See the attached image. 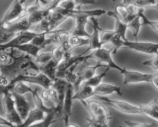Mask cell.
Returning a JSON list of instances; mask_svg holds the SVG:
<instances>
[{
  "instance_id": "7a4b0ae2",
  "label": "cell",
  "mask_w": 158,
  "mask_h": 127,
  "mask_svg": "<svg viewBox=\"0 0 158 127\" xmlns=\"http://www.w3.org/2000/svg\"><path fill=\"white\" fill-rule=\"evenodd\" d=\"M2 105L4 108L5 118L15 126H20L23 123L20 117L16 107L15 101L11 91H7L2 95Z\"/></svg>"
},
{
  "instance_id": "5bb4252c",
  "label": "cell",
  "mask_w": 158,
  "mask_h": 127,
  "mask_svg": "<svg viewBox=\"0 0 158 127\" xmlns=\"http://www.w3.org/2000/svg\"><path fill=\"white\" fill-rule=\"evenodd\" d=\"M95 96H106L117 94L119 96L123 95V91L121 88L116 85L110 84V83H102L97 87L94 88Z\"/></svg>"
},
{
  "instance_id": "4316f807",
  "label": "cell",
  "mask_w": 158,
  "mask_h": 127,
  "mask_svg": "<svg viewBox=\"0 0 158 127\" xmlns=\"http://www.w3.org/2000/svg\"><path fill=\"white\" fill-rule=\"evenodd\" d=\"M58 117H59V115L58 113H57L56 109V108L53 106L52 110L47 114L46 119H45L44 127H50L51 125L56 123V122L59 120Z\"/></svg>"
},
{
  "instance_id": "4fadbf2b",
  "label": "cell",
  "mask_w": 158,
  "mask_h": 127,
  "mask_svg": "<svg viewBox=\"0 0 158 127\" xmlns=\"http://www.w3.org/2000/svg\"><path fill=\"white\" fill-rule=\"evenodd\" d=\"M73 18L75 20V26L70 30L71 35L86 37L89 38L90 34L88 33L86 30V26L88 23V17L83 15H75Z\"/></svg>"
},
{
  "instance_id": "52a82bcc",
  "label": "cell",
  "mask_w": 158,
  "mask_h": 127,
  "mask_svg": "<svg viewBox=\"0 0 158 127\" xmlns=\"http://www.w3.org/2000/svg\"><path fill=\"white\" fill-rule=\"evenodd\" d=\"M122 74L123 75V84L131 85L141 83H151L156 73H143L138 71L128 70L126 68H124V70L122 72Z\"/></svg>"
},
{
  "instance_id": "7c38bea8",
  "label": "cell",
  "mask_w": 158,
  "mask_h": 127,
  "mask_svg": "<svg viewBox=\"0 0 158 127\" xmlns=\"http://www.w3.org/2000/svg\"><path fill=\"white\" fill-rule=\"evenodd\" d=\"M11 92H12V95L13 96L17 111H18L23 121H24L27 118L28 115L31 110L30 104L26 100L24 95H21V94H19L17 92H13V91H11Z\"/></svg>"
},
{
  "instance_id": "2e32d148",
  "label": "cell",
  "mask_w": 158,
  "mask_h": 127,
  "mask_svg": "<svg viewBox=\"0 0 158 127\" xmlns=\"http://www.w3.org/2000/svg\"><path fill=\"white\" fill-rule=\"evenodd\" d=\"M143 116L158 123V100L154 99L152 102L146 105H140Z\"/></svg>"
},
{
  "instance_id": "74e56055",
  "label": "cell",
  "mask_w": 158,
  "mask_h": 127,
  "mask_svg": "<svg viewBox=\"0 0 158 127\" xmlns=\"http://www.w3.org/2000/svg\"><path fill=\"white\" fill-rule=\"evenodd\" d=\"M135 0H123V4L129 5V4H134Z\"/></svg>"
},
{
  "instance_id": "cb8c5ba5",
  "label": "cell",
  "mask_w": 158,
  "mask_h": 127,
  "mask_svg": "<svg viewBox=\"0 0 158 127\" xmlns=\"http://www.w3.org/2000/svg\"><path fill=\"white\" fill-rule=\"evenodd\" d=\"M110 70V68L109 66H106V69L104 70V72H101L100 74H97V75H94V76L91 77L89 80H88L87 81L85 82V84L88 85L89 86H92V87L95 88L97 87V86H99L100 84H101L102 81H103V78L106 76L107 75V72Z\"/></svg>"
},
{
  "instance_id": "d6a6232c",
  "label": "cell",
  "mask_w": 158,
  "mask_h": 127,
  "mask_svg": "<svg viewBox=\"0 0 158 127\" xmlns=\"http://www.w3.org/2000/svg\"><path fill=\"white\" fill-rule=\"evenodd\" d=\"M77 4V8L80 9V7L83 5H96L97 2L96 0H74Z\"/></svg>"
},
{
  "instance_id": "44dd1931",
  "label": "cell",
  "mask_w": 158,
  "mask_h": 127,
  "mask_svg": "<svg viewBox=\"0 0 158 127\" xmlns=\"http://www.w3.org/2000/svg\"><path fill=\"white\" fill-rule=\"evenodd\" d=\"M9 90L13 91V92L21 94V95H25L26 93L32 94V92H34L35 89H32L30 86H28L26 83L19 81L15 82V83H13L9 85Z\"/></svg>"
},
{
  "instance_id": "1f68e13d",
  "label": "cell",
  "mask_w": 158,
  "mask_h": 127,
  "mask_svg": "<svg viewBox=\"0 0 158 127\" xmlns=\"http://www.w3.org/2000/svg\"><path fill=\"white\" fill-rule=\"evenodd\" d=\"M125 124L127 127H155V123H140L137 122H131L126 120Z\"/></svg>"
},
{
  "instance_id": "e575fe53",
  "label": "cell",
  "mask_w": 158,
  "mask_h": 127,
  "mask_svg": "<svg viewBox=\"0 0 158 127\" xmlns=\"http://www.w3.org/2000/svg\"><path fill=\"white\" fill-rule=\"evenodd\" d=\"M0 126H6L7 127H15V125L11 123L10 122L8 121L5 117H0Z\"/></svg>"
},
{
  "instance_id": "8d00e7d4",
  "label": "cell",
  "mask_w": 158,
  "mask_h": 127,
  "mask_svg": "<svg viewBox=\"0 0 158 127\" xmlns=\"http://www.w3.org/2000/svg\"><path fill=\"white\" fill-rule=\"evenodd\" d=\"M44 125H45V120H43V121L39 122V123H35V124H32L31 125V126H26V127H44ZM15 127H19V126H15Z\"/></svg>"
},
{
  "instance_id": "ab89813d",
  "label": "cell",
  "mask_w": 158,
  "mask_h": 127,
  "mask_svg": "<svg viewBox=\"0 0 158 127\" xmlns=\"http://www.w3.org/2000/svg\"><path fill=\"white\" fill-rule=\"evenodd\" d=\"M59 1H61V0H59Z\"/></svg>"
},
{
  "instance_id": "d4e9b609",
  "label": "cell",
  "mask_w": 158,
  "mask_h": 127,
  "mask_svg": "<svg viewBox=\"0 0 158 127\" xmlns=\"http://www.w3.org/2000/svg\"><path fill=\"white\" fill-rule=\"evenodd\" d=\"M126 40L123 39L122 37H120V35H117L115 33V35L112 37L110 40L109 43L108 44L111 46L113 50V54H117V52H118L119 49L121 47H124V43Z\"/></svg>"
},
{
  "instance_id": "ac0fdd59",
  "label": "cell",
  "mask_w": 158,
  "mask_h": 127,
  "mask_svg": "<svg viewBox=\"0 0 158 127\" xmlns=\"http://www.w3.org/2000/svg\"><path fill=\"white\" fill-rule=\"evenodd\" d=\"M60 62L57 61L55 59L52 58L50 61L48 62L43 66H40V72L44 73L45 75L47 76L48 77L51 79L52 80H55L56 78V72L58 66L60 65Z\"/></svg>"
},
{
  "instance_id": "d590c367",
  "label": "cell",
  "mask_w": 158,
  "mask_h": 127,
  "mask_svg": "<svg viewBox=\"0 0 158 127\" xmlns=\"http://www.w3.org/2000/svg\"><path fill=\"white\" fill-rule=\"evenodd\" d=\"M151 84L156 88V89H158V72L155 74L154 79H153L152 82H151Z\"/></svg>"
},
{
  "instance_id": "6da1fadb",
  "label": "cell",
  "mask_w": 158,
  "mask_h": 127,
  "mask_svg": "<svg viewBox=\"0 0 158 127\" xmlns=\"http://www.w3.org/2000/svg\"><path fill=\"white\" fill-rule=\"evenodd\" d=\"M82 103L89 113L92 120L99 123L109 125L112 117L104 105L95 100H92V101L86 100V101L82 102Z\"/></svg>"
},
{
  "instance_id": "f35d334b",
  "label": "cell",
  "mask_w": 158,
  "mask_h": 127,
  "mask_svg": "<svg viewBox=\"0 0 158 127\" xmlns=\"http://www.w3.org/2000/svg\"><path fill=\"white\" fill-rule=\"evenodd\" d=\"M67 127H78V126H77V125L74 124V123H69Z\"/></svg>"
},
{
  "instance_id": "9a60e30c",
  "label": "cell",
  "mask_w": 158,
  "mask_h": 127,
  "mask_svg": "<svg viewBox=\"0 0 158 127\" xmlns=\"http://www.w3.org/2000/svg\"><path fill=\"white\" fill-rule=\"evenodd\" d=\"M108 15L109 16H111L112 18H114L115 20V28H114V32L117 35H120V37L123 39L124 40H128L127 39V31L128 29V26L127 23H125L123 20H122L117 14L115 13L114 11H109L107 12Z\"/></svg>"
},
{
  "instance_id": "277c9868",
  "label": "cell",
  "mask_w": 158,
  "mask_h": 127,
  "mask_svg": "<svg viewBox=\"0 0 158 127\" xmlns=\"http://www.w3.org/2000/svg\"><path fill=\"white\" fill-rule=\"evenodd\" d=\"M26 0H14L2 19L0 20V27L2 25L12 23L23 16L26 9Z\"/></svg>"
},
{
  "instance_id": "ffe728a7",
  "label": "cell",
  "mask_w": 158,
  "mask_h": 127,
  "mask_svg": "<svg viewBox=\"0 0 158 127\" xmlns=\"http://www.w3.org/2000/svg\"><path fill=\"white\" fill-rule=\"evenodd\" d=\"M141 9V8L140 9L138 12V15L136 17H134L133 19H131L129 23H127L128 26V29L132 32L133 36L135 38V41H138V35L140 33V31L141 27L143 26V24H142V20L141 17H140V11Z\"/></svg>"
},
{
  "instance_id": "f1b7e54d",
  "label": "cell",
  "mask_w": 158,
  "mask_h": 127,
  "mask_svg": "<svg viewBox=\"0 0 158 127\" xmlns=\"http://www.w3.org/2000/svg\"><path fill=\"white\" fill-rule=\"evenodd\" d=\"M56 6L67 11H72L78 9L74 0H61L59 1Z\"/></svg>"
},
{
  "instance_id": "83f0119b",
  "label": "cell",
  "mask_w": 158,
  "mask_h": 127,
  "mask_svg": "<svg viewBox=\"0 0 158 127\" xmlns=\"http://www.w3.org/2000/svg\"><path fill=\"white\" fill-rule=\"evenodd\" d=\"M52 59V53L50 52H43V53L39 54L38 56L35 58V62L39 66H42L50 61Z\"/></svg>"
},
{
  "instance_id": "9c48e42d",
  "label": "cell",
  "mask_w": 158,
  "mask_h": 127,
  "mask_svg": "<svg viewBox=\"0 0 158 127\" xmlns=\"http://www.w3.org/2000/svg\"><path fill=\"white\" fill-rule=\"evenodd\" d=\"M75 92L73 84L68 83L67 88H66V95H65L64 101H63V114H62V120H63L65 127H67L69 124L71 115H72V107L73 103V94Z\"/></svg>"
},
{
  "instance_id": "8992f818",
  "label": "cell",
  "mask_w": 158,
  "mask_h": 127,
  "mask_svg": "<svg viewBox=\"0 0 158 127\" xmlns=\"http://www.w3.org/2000/svg\"><path fill=\"white\" fill-rule=\"evenodd\" d=\"M90 55H92L93 58L96 59L97 61L100 62V63H103L105 66H109L110 69H117V71L122 74V72L124 70V68L121 67L119 65L114 62L113 59L112 54H111V51L110 49H105L104 47H101L100 49H95V50L91 51Z\"/></svg>"
},
{
  "instance_id": "30bf717a",
  "label": "cell",
  "mask_w": 158,
  "mask_h": 127,
  "mask_svg": "<svg viewBox=\"0 0 158 127\" xmlns=\"http://www.w3.org/2000/svg\"><path fill=\"white\" fill-rule=\"evenodd\" d=\"M39 33L33 32L32 30H27L24 31V32H21L17 33L9 43L6 44L2 45L0 46V49L1 50H5L9 48H12L14 46H19V45L25 44V43H28L32 40V39L35 36H36Z\"/></svg>"
},
{
  "instance_id": "5b68a950",
  "label": "cell",
  "mask_w": 158,
  "mask_h": 127,
  "mask_svg": "<svg viewBox=\"0 0 158 127\" xmlns=\"http://www.w3.org/2000/svg\"><path fill=\"white\" fill-rule=\"evenodd\" d=\"M19 81L30 83V84L39 85L44 89H49L53 83V80H51L49 77H48L42 72L38 74H35V75H19L18 76L15 77L14 80L11 81L10 84Z\"/></svg>"
},
{
  "instance_id": "e0dca14e",
  "label": "cell",
  "mask_w": 158,
  "mask_h": 127,
  "mask_svg": "<svg viewBox=\"0 0 158 127\" xmlns=\"http://www.w3.org/2000/svg\"><path fill=\"white\" fill-rule=\"evenodd\" d=\"M94 96H95L94 88L83 83V86H80V89L74 92L73 98V100H79L82 103Z\"/></svg>"
},
{
  "instance_id": "60d3db41",
  "label": "cell",
  "mask_w": 158,
  "mask_h": 127,
  "mask_svg": "<svg viewBox=\"0 0 158 127\" xmlns=\"http://www.w3.org/2000/svg\"><path fill=\"white\" fill-rule=\"evenodd\" d=\"M119 127H121V126H119Z\"/></svg>"
},
{
  "instance_id": "484cf974",
  "label": "cell",
  "mask_w": 158,
  "mask_h": 127,
  "mask_svg": "<svg viewBox=\"0 0 158 127\" xmlns=\"http://www.w3.org/2000/svg\"><path fill=\"white\" fill-rule=\"evenodd\" d=\"M140 17H141L143 26H149L151 29H154L156 32L158 33V20H157V21H152V20L148 19L144 14V9H140Z\"/></svg>"
},
{
  "instance_id": "836d02e7",
  "label": "cell",
  "mask_w": 158,
  "mask_h": 127,
  "mask_svg": "<svg viewBox=\"0 0 158 127\" xmlns=\"http://www.w3.org/2000/svg\"><path fill=\"white\" fill-rule=\"evenodd\" d=\"M86 120H87L88 123H89V127H109V125L99 123V122L92 120L91 118H87Z\"/></svg>"
},
{
  "instance_id": "d6986e66",
  "label": "cell",
  "mask_w": 158,
  "mask_h": 127,
  "mask_svg": "<svg viewBox=\"0 0 158 127\" xmlns=\"http://www.w3.org/2000/svg\"><path fill=\"white\" fill-rule=\"evenodd\" d=\"M12 48L17 49L18 50L21 51V52H24V53L32 56V58H36L39 55V54H40V50L43 49L42 48L34 45L33 43H32L31 42H29V43H25V44L23 45H19V46H14V47Z\"/></svg>"
},
{
  "instance_id": "f546056e",
  "label": "cell",
  "mask_w": 158,
  "mask_h": 127,
  "mask_svg": "<svg viewBox=\"0 0 158 127\" xmlns=\"http://www.w3.org/2000/svg\"><path fill=\"white\" fill-rule=\"evenodd\" d=\"M114 35H115L114 30H102L100 32V43L102 46H104V45L108 44L110 40Z\"/></svg>"
},
{
  "instance_id": "603a6c76",
  "label": "cell",
  "mask_w": 158,
  "mask_h": 127,
  "mask_svg": "<svg viewBox=\"0 0 158 127\" xmlns=\"http://www.w3.org/2000/svg\"><path fill=\"white\" fill-rule=\"evenodd\" d=\"M89 38L82 36H77V35H71L69 38V45L70 46L71 49H73L74 48L81 47V46H89Z\"/></svg>"
},
{
  "instance_id": "8fae6325",
  "label": "cell",
  "mask_w": 158,
  "mask_h": 127,
  "mask_svg": "<svg viewBox=\"0 0 158 127\" xmlns=\"http://www.w3.org/2000/svg\"><path fill=\"white\" fill-rule=\"evenodd\" d=\"M97 18V17H91L90 18L91 22H92L93 33L89 37V44L88 46V49L83 52V55H85L88 51H93L103 47L101 43H100V32L103 29L99 26V22Z\"/></svg>"
},
{
  "instance_id": "3957f363",
  "label": "cell",
  "mask_w": 158,
  "mask_h": 127,
  "mask_svg": "<svg viewBox=\"0 0 158 127\" xmlns=\"http://www.w3.org/2000/svg\"><path fill=\"white\" fill-rule=\"evenodd\" d=\"M100 100H102L105 104L114 108L125 115H142L141 109L140 106H135L132 103H127L123 100H111L106 96H100Z\"/></svg>"
},
{
  "instance_id": "ba28073f",
  "label": "cell",
  "mask_w": 158,
  "mask_h": 127,
  "mask_svg": "<svg viewBox=\"0 0 158 127\" xmlns=\"http://www.w3.org/2000/svg\"><path fill=\"white\" fill-rule=\"evenodd\" d=\"M124 47L148 55H158V43L127 40L124 43Z\"/></svg>"
},
{
  "instance_id": "b9f144b4",
  "label": "cell",
  "mask_w": 158,
  "mask_h": 127,
  "mask_svg": "<svg viewBox=\"0 0 158 127\" xmlns=\"http://www.w3.org/2000/svg\"><path fill=\"white\" fill-rule=\"evenodd\" d=\"M0 51H1V49H0Z\"/></svg>"
},
{
  "instance_id": "7bdbcfd3",
  "label": "cell",
  "mask_w": 158,
  "mask_h": 127,
  "mask_svg": "<svg viewBox=\"0 0 158 127\" xmlns=\"http://www.w3.org/2000/svg\"></svg>"
},
{
  "instance_id": "7402d4cb",
  "label": "cell",
  "mask_w": 158,
  "mask_h": 127,
  "mask_svg": "<svg viewBox=\"0 0 158 127\" xmlns=\"http://www.w3.org/2000/svg\"><path fill=\"white\" fill-rule=\"evenodd\" d=\"M114 12H115V13L117 14L122 20H123V21L127 23H129L131 19H133V18H134V16H132V15L130 14L126 5L123 4V3H120V4L117 5V6H116V9L115 10H114Z\"/></svg>"
},
{
  "instance_id": "4dcf8cb0",
  "label": "cell",
  "mask_w": 158,
  "mask_h": 127,
  "mask_svg": "<svg viewBox=\"0 0 158 127\" xmlns=\"http://www.w3.org/2000/svg\"><path fill=\"white\" fill-rule=\"evenodd\" d=\"M142 64H143V66H150V67L153 68L154 70L158 72V55H156L155 56L150 59L146 60Z\"/></svg>"
}]
</instances>
